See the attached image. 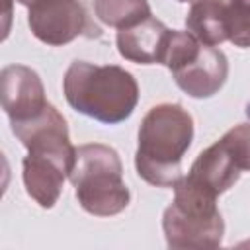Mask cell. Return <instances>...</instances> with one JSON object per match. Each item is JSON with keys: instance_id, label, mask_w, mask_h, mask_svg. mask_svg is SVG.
Instances as JSON below:
<instances>
[{"instance_id": "obj_1", "label": "cell", "mask_w": 250, "mask_h": 250, "mask_svg": "<svg viewBox=\"0 0 250 250\" xmlns=\"http://www.w3.org/2000/svg\"><path fill=\"white\" fill-rule=\"evenodd\" d=\"M193 141V119L180 104H158L139 127L137 174L156 188H176L184 178L182 158Z\"/></svg>"}, {"instance_id": "obj_2", "label": "cell", "mask_w": 250, "mask_h": 250, "mask_svg": "<svg viewBox=\"0 0 250 250\" xmlns=\"http://www.w3.org/2000/svg\"><path fill=\"white\" fill-rule=\"evenodd\" d=\"M68 105L100 123L125 121L139 102V86L131 72L117 64L74 61L62 78Z\"/></svg>"}, {"instance_id": "obj_3", "label": "cell", "mask_w": 250, "mask_h": 250, "mask_svg": "<svg viewBox=\"0 0 250 250\" xmlns=\"http://www.w3.org/2000/svg\"><path fill=\"white\" fill-rule=\"evenodd\" d=\"M68 180L76 189L80 207L90 215L111 217L129 205L131 193L123 182L119 154L107 145L76 146V160Z\"/></svg>"}, {"instance_id": "obj_4", "label": "cell", "mask_w": 250, "mask_h": 250, "mask_svg": "<svg viewBox=\"0 0 250 250\" xmlns=\"http://www.w3.org/2000/svg\"><path fill=\"white\" fill-rule=\"evenodd\" d=\"M162 230L168 248L174 250L221 246L225 221L217 207V197L182 178L174 188V201L164 209Z\"/></svg>"}, {"instance_id": "obj_5", "label": "cell", "mask_w": 250, "mask_h": 250, "mask_svg": "<svg viewBox=\"0 0 250 250\" xmlns=\"http://www.w3.org/2000/svg\"><path fill=\"white\" fill-rule=\"evenodd\" d=\"M174 82L191 98L215 96L229 76V61L217 47L197 41L189 31L172 29L164 62Z\"/></svg>"}, {"instance_id": "obj_6", "label": "cell", "mask_w": 250, "mask_h": 250, "mask_svg": "<svg viewBox=\"0 0 250 250\" xmlns=\"http://www.w3.org/2000/svg\"><path fill=\"white\" fill-rule=\"evenodd\" d=\"M27 23L39 41L53 47L66 45L76 37L102 35L78 0H35L29 6Z\"/></svg>"}, {"instance_id": "obj_7", "label": "cell", "mask_w": 250, "mask_h": 250, "mask_svg": "<svg viewBox=\"0 0 250 250\" xmlns=\"http://www.w3.org/2000/svg\"><path fill=\"white\" fill-rule=\"evenodd\" d=\"M0 98L10 125L29 121L49 105L39 74L23 64H8L2 68Z\"/></svg>"}, {"instance_id": "obj_8", "label": "cell", "mask_w": 250, "mask_h": 250, "mask_svg": "<svg viewBox=\"0 0 250 250\" xmlns=\"http://www.w3.org/2000/svg\"><path fill=\"white\" fill-rule=\"evenodd\" d=\"M12 133L27 148V152L57 154L72 160L76 158V146L70 143L66 119L51 104L33 119L12 123Z\"/></svg>"}, {"instance_id": "obj_9", "label": "cell", "mask_w": 250, "mask_h": 250, "mask_svg": "<svg viewBox=\"0 0 250 250\" xmlns=\"http://www.w3.org/2000/svg\"><path fill=\"white\" fill-rule=\"evenodd\" d=\"M76 160V158H74ZM74 160L43 154V152H27L23 158V186L27 195L43 209H51L62 191L64 180L70 176Z\"/></svg>"}, {"instance_id": "obj_10", "label": "cell", "mask_w": 250, "mask_h": 250, "mask_svg": "<svg viewBox=\"0 0 250 250\" xmlns=\"http://www.w3.org/2000/svg\"><path fill=\"white\" fill-rule=\"evenodd\" d=\"M172 29L154 16L117 31V51L125 61L137 64H162Z\"/></svg>"}, {"instance_id": "obj_11", "label": "cell", "mask_w": 250, "mask_h": 250, "mask_svg": "<svg viewBox=\"0 0 250 250\" xmlns=\"http://www.w3.org/2000/svg\"><path fill=\"white\" fill-rule=\"evenodd\" d=\"M240 174L242 170L236 166V162L227 152V148L217 141L197 154L184 180L199 188L201 191L219 197L238 182Z\"/></svg>"}, {"instance_id": "obj_12", "label": "cell", "mask_w": 250, "mask_h": 250, "mask_svg": "<svg viewBox=\"0 0 250 250\" xmlns=\"http://www.w3.org/2000/svg\"><path fill=\"white\" fill-rule=\"evenodd\" d=\"M230 0H193L186 16L188 31L201 43L217 47L227 41L225 21Z\"/></svg>"}, {"instance_id": "obj_13", "label": "cell", "mask_w": 250, "mask_h": 250, "mask_svg": "<svg viewBox=\"0 0 250 250\" xmlns=\"http://www.w3.org/2000/svg\"><path fill=\"white\" fill-rule=\"evenodd\" d=\"M96 18L115 29L131 27L152 16L148 0H94Z\"/></svg>"}, {"instance_id": "obj_14", "label": "cell", "mask_w": 250, "mask_h": 250, "mask_svg": "<svg viewBox=\"0 0 250 250\" xmlns=\"http://www.w3.org/2000/svg\"><path fill=\"white\" fill-rule=\"evenodd\" d=\"M219 143L227 148V152L242 172L250 170V123H240L229 129L219 139Z\"/></svg>"}, {"instance_id": "obj_15", "label": "cell", "mask_w": 250, "mask_h": 250, "mask_svg": "<svg viewBox=\"0 0 250 250\" xmlns=\"http://www.w3.org/2000/svg\"><path fill=\"white\" fill-rule=\"evenodd\" d=\"M227 41L234 43L236 47H250V8L236 4L230 0L227 21H225Z\"/></svg>"}, {"instance_id": "obj_16", "label": "cell", "mask_w": 250, "mask_h": 250, "mask_svg": "<svg viewBox=\"0 0 250 250\" xmlns=\"http://www.w3.org/2000/svg\"><path fill=\"white\" fill-rule=\"evenodd\" d=\"M12 2H20L21 6H31L35 0H2V4H4V39L8 37V31H10V18H12Z\"/></svg>"}, {"instance_id": "obj_17", "label": "cell", "mask_w": 250, "mask_h": 250, "mask_svg": "<svg viewBox=\"0 0 250 250\" xmlns=\"http://www.w3.org/2000/svg\"><path fill=\"white\" fill-rule=\"evenodd\" d=\"M236 4H240V6H246V8H250V0H234Z\"/></svg>"}, {"instance_id": "obj_18", "label": "cell", "mask_w": 250, "mask_h": 250, "mask_svg": "<svg viewBox=\"0 0 250 250\" xmlns=\"http://www.w3.org/2000/svg\"><path fill=\"white\" fill-rule=\"evenodd\" d=\"M178 2H193V0H178Z\"/></svg>"}]
</instances>
